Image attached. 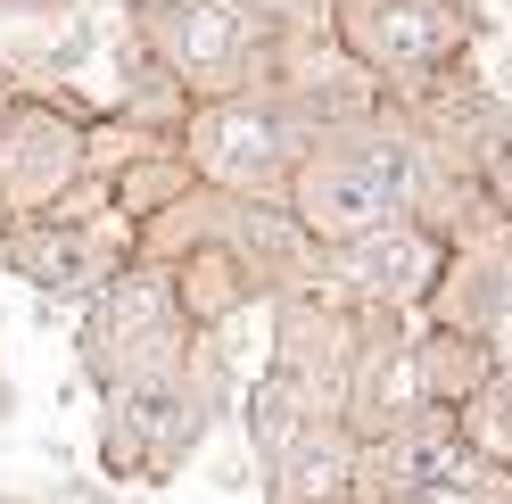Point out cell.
Returning a JSON list of instances; mask_svg holds the SVG:
<instances>
[{
	"label": "cell",
	"mask_w": 512,
	"mask_h": 504,
	"mask_svg": "<svg viewBox=\"0 0 512 504\" xmlns=\"http://www.w3.org/2000/svg\"><path fill=\"white\" fill-rule=\"evenodd\" d=\"M256 17H306V9H331V0H248Z\"/></svg>",
	"instance_id": "9"
},
{
	"label": "cell",
	"mask_w": 512,
	"mask_h": 504,
	"mask_svg": "<svg viewBox=\"0 0 512 504\" xmlns=\"http://www.w3.org/2000/svg\"><path fill=\"white\" fill-rule=\"evenodd\" d=\"M438 471H455V430H422V438H413V480H438Z\"/></svg>",
	"instance_id": "8"
},
{
	"label": "cell",
	"mask_w": 512,
	"mask_h": 504,
	"mask_svg": "<svg viewBox=\"0 0 512 504\" xmlns=\"http://www.w3.org/2000/svg\"><path fill=\"white\" fill-rule=\"evenodd\" d=\"M199 157H207L215 174H232V182H265L281 157H290V141H281V116H273V108L223 100V108H207V124H199Z\"/></svg>",
	"instance_id": "5"
},
{
	"label": "cell",
	"mask_w": 512,
	"mask_h": 504,
	"mask_svg": "<svg viewBox=\"0 0 512 504\" xmlns=\"http://www.w3.org/2000/svg\"><path fill=\"white\" fill-rule=\"evenodd\" d=\"M9 257H17L25 281H42V290H75L91 273V240L83 232H25V240H9Z\"/></svg>",
	"instance_id": "7"
},
{
	"label": "cell",
	"mask_w": 512,
	"mask_h": 504,
	"mask_svg": "<svg viewBox=\"0 0 512 504\" xmlns=\"http://www.w3.org/2000/svg\"><path fill=\"white\" fill-rule=\"evenodd\" d=\"M347 265H356L372 290L413 298V290L438 273V248H430L422 232H405V224H380V232H364V240H347Z\"/></svg>",
	"instance_id": "6"
},
{
	"label": "cell",
	"mask_w": 512,
	"mask_h": 504,
	"mask_svg": "<svg viewBox=\"0 0 512 504\" xmlns=\"http://www.w3.org/2000/svg\"><path fill=\"white\" fill-rule=\"evenodd\" d=\"M75 157H83V133L58 108L42 100H9L0 108V191L17 207H42L75 182Z\"/></svg>",
	"instance_id": "4"
},
{
	"label": "cell",
	"mask_w": 512,
	"mask_h": 504,
	"mask_svg": "<svg viewBox=\"0 0 512 504\" xmlns=\"http://www.w3.org/2000/svg\"><path fill=\"white\" fill-rule=\"evenodd\" d=\"M405 207V166L389 149H356V157H323L306 182H298V215L323 240H364L380 224H397Z\"/></svg>",
	"instance_id": "2"
},
{
	"label": "cell",
	"mask_w": 512,
	"mask_h": 504,
	"mask_svg": "<svg viewBox=\"0 0 512 504\" xmlns=\"http://www.w3.org/2000/svg\"><path fill=\"white\" fill-rule=\"evenodd\" d=\"M149 25H157V42H166L174 83H190V91L240 83V67L256 58V42H265V25H256L248 0H182V9H157Z\"/></svg>",
	"instance_id": "3"
},
{
	"label": "cell",
	"mask_w": 512,
	"mask_h": 504,
	"mask_svg": "<svg viewBox=\"0 0 512 504\" xmlns=\"http://www.w3.org/2000/svg\"><path fill=\"white\" fill-rule=\"evenodd\" d=\"M339 42L380 75H438L471 42L463 0H339Z\"/></svg>",
	"instance_id": "1"
}]
</instances>
